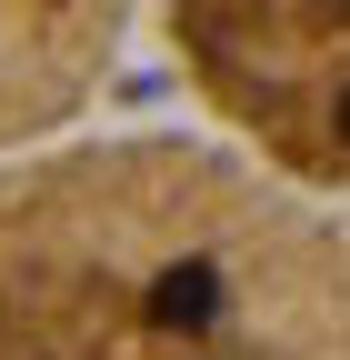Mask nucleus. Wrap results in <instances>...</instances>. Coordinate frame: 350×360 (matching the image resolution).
I'll list each match as a JSON object with an SVG mask.
<instances>
[{
	"label": "nucleus",
	"instance_id": "obj_1",
	"mask_svg": "<svg viewBox=\"0 0 350 360\" xmlns=\"http://www.w3.org/2000/svg\"><path fill=\"white\" fill-rule=\"evenodd\" d=\"M0 360H350V210L181 130L0 160Z\"/></svg>",
	"mask_w": 350,
	"mask_h": 360
},
{
	"label": "nucleus",
	"instance_id": "obj_2",
	"mask_svg": "<svg viewBox=\"0 0 350 360\" xmlns=\"http://www.w3.org/2000/svg\"><path fill=\"white\" fill-rule=\"evenodd\" d=\"M170 40L200 101L260 150V170H280L290 191L350 200V11L200 0V11H170Z\"/></svg>",
	"mask_w": 350,
	"mask_h": 360
},
{
	"label": "nucleus",
	"instance_id": "obj_3",
	"mask_svg": "<svg viewBox=\"0 0 350 360\" xmlns=\"http://www.w3.org/2000/svg\"><path fill=\"white\" fill-rule=\"evenodd\" d=\"M120 11H80V0H0V150L51 141L60 120L110 80Z\"/></svg>",
	"mask_w": 350,
	"mask_h": 360
}]
</instances>
